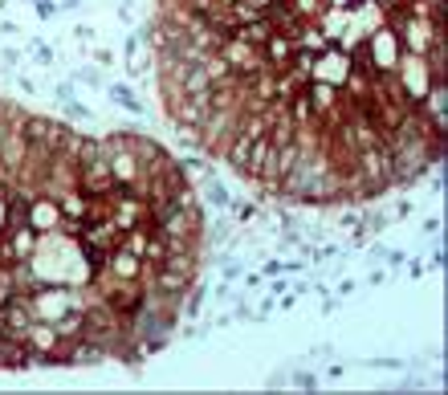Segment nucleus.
Wrapping results in <instances>:
<instances>
[{
    "label": "nucleus",
    "instance_id": "f257e3e1",
    "mask_svg": "<svg viewBox=\"0 0 448 395\" xmlns=\"http://www.w3.org/2000/svg\"><path fill=\"white\" fill-rule=\"evenodd\" d=\"M175 131L285 204L400 192L444 151V0H159Z\"/></svg>",
    "mask_w": 448,
    "mask_h": 395
}]
</instances>
